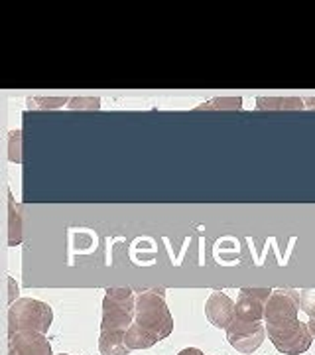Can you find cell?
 <instances>
[{"instance_id":"6da1fadb","label":"cell","mask_w":315,"mask_h":355,"mask_svg":"<svg viewBox=\"0 0 315 355\" xmlns=\"http://www.w3.org/2000/svg\"><path fill=\"white\" fill-rule=\"evenodd\" d=\"M134 324L144 331L154 336L158 342L172 336L174 331V316L165 304L164 294L156 292H140L136 296V316Z\"/></svg>"},{"instance_id":"7a4b0ae2","label":"cell","mask_w":315,"mask_h":355,"mask_svg":"<svg viewBox=\"0 0 315 355\" xmlns=\"http://www.w3.org/2000/svg\"><path fill=\"white\" fill-rule=\"evenodd\" d=\"M53 322V310L48 302L36 298H20L8 310V336L20 331L48 334Z\"/></svg>"},{"instance_id":"3957f363","label":"cell","mask_w":315,"mask_h":355,"mask_svg":"<svg viewBox=\"0 0 315 355\" xmlns=\"http://www.w3.org/2000/svg\"><path fill=\"white\" fill-rule=\"evenodd\" d=\"M136 316V296L126 288H109L102 298L101 331H123L134 324Z\"/></svg>"},{"instance_id":"277c9868","label":"cell","mask_w":315,"mask_h":355,"mask_svg":"<svg viewBox=\"0 0 315 355\" xmlns=\"http://www.w3.org/2000/svg\"><path fill=\"white\" fill-rule=\"evenodd\" d=\"M266 331H268L272 345L284 355L305 354L314 342L307 324H303L300 320L291 322L288 326H280V328H266Z\"/></svg>"},{"instance_id":"5b68a950","label":"cell","mask_w":315,"mask_h":355,"mask_svg":"<svg viewBox=\"0 0 315 355\" xmlns=\"http://www.w3.org/2000/svg\"><path fill=\"white\" fill-rule=\"evenodd\" d=\"M300 312V298L298 291H272L270 300L264 306L266 328H280L288 326L298 320Z\"/></svg>"},{"instance_id":"8992f818","label":"cell","mask_w":315,"mask_h":355,"mask_svg":"<svg viewBox=\"0 0 315 355\" xmlns=\"http://www.w3.org/2000/svg\"><path fill=\"white\" fill-rule=\"evenodd\" d=\"M225 331L231 347L244 355L254 354L266 338V326L262 322H244L239 318H233L231 326Z\"/></svg>"},{"instance_id":"52a82bcc","label":"cell","mask_w":315,"mask_h":355,"mask_svg":"<svg viewBox=\"0 0 315 355\" xmlns=\"http://www.w3.org/2000/svg\"><path fill=\"white\" fill-rule=\"evenodd\" d=\"M270 288H242L235 304V318L244 322H262L264 306L270 300Z\"/></svg>"},{"instance_id":"ba28073f","label":"cell","mask_w":315,"mask_h":355,"mask_svg":"<svg viewBox=\"0 0 315 355\" xmlns=\"http://www.w3.org/2000/svg\"><path fill=\"white\" fill-rule=\"evenodd\" d=\"M8 355H53L46 334L20 331L8 336Z\"/></svg>"},{"instance_id":"9c48e42d","label":"cell","mask_w":315,"mask_h":355,"mask_svg":"<svg viewBox=\"0 0 315 355\" xmlns=\"http://www.w3.org/2000/svg\"><path fill=\"white\" fill-rule=\"evenodd\" d=\"M205 316L209 324L217 330H227L235 318V302L228 298L227 294L215 291L209 294L205 302Z\"/></svg>"},{"instance_id":"30bf717a","label":"cell","mask_w":315,"mask_h":355,"mask_svg":"<svg viewBox=\"0 0 315 355\" xmlns=\"http://www.w3.org/2000/svg\"><path fill=\"white\" fill-rule=\"evenodd\" d=\"M123 331H101L99 336V354L101 355H128L130 349L125 342Z\"/></svg>"},{"instance_id":"8fae6325","label":"cell","mask_w":315,"mask_h":355,"mask_svg":"<svg viewBox=\"0 0 315 355\" xmlns=\"http://www.w3.org/2000/svg\"><path fill=\"white\" fill-rule=\"evenodd\" d=\"M303 99L298 97H258L256 99V109L260 111H296V109H303Z\"/></svg>"},{"instance_id":"7c38bea8","label":"cell","mask_w":315,"mask_h":355,"mask_svg":"<svg viewBox=\"0 0 315 355\" xmlns=\"http://www.w3.org/2000/svg\"><path fill=\"white\" fill-rule=\"evenodd\" d=\"M125 342L128 345V349L132 352V349H148L152 345H156L158 340L150 336L148 331H144L140 326L136 324H132L128 330H126V336H125Z\"/></svg>"},{"instance_id":"4fadbf2b","label":"cell","mask_w":315,"mask_h":355,"mask_svg":"<svg viewBox=\"0 0 315 355\" xmlns=\"http://www.w3.org/2000/svg\"><path fill=\"white\" fill-rule=\"evenodd\" d=\"M65 105H69L67 97H28L26 99V107L34 109V111H51V109H62Z\"/></svg>"},{"instance_id":"5bb4252c","label":"cell","mask_w":315,"mask_h":355,"mask_svg":"<svg viewBox=\"0 0 315 355\" xmlns=\"http://www.w3.org/2000/svg\"><path fill=\"white\" fill-rule=\"evenodd\" d=\"M22 241V221H20V207L14 202H10V216H8V243L10 245H18Z\"/></svg>"},{"instance_id":"9a60e30c","label":"cell","mask_w":315,"mask_h":355,"mask_svg":"<svg viewBox=\"0 0 315 355\" xmlns=\"http://www.w3.org/2000/svg\"><path fill=\"white\" fill-rule=\"evenodd\" d=\"M67 109H71V111H99L101 99L99 97H71Z\"/></svg>"},{"instance_id":"2e32d148","label":"cell","mask_w":315,"mask_h":355,"mask_svg":"<svg viewBox=\"0 0 315 355\" xmlns=\"http://www.w3.org/2000/svg\"><path fill=\"white\" fill-rule=\"evenodd\" d=\"M300 298V308L309 318H315V288H305L298 292Z\"/></svg>"},{"instance_id":"e0dca14e","label":"cell","mask_w":315,"mask_h":355,"mask_svg":"<svg viewBox=\"0 0 315 355\" xmlns=\"http://www.w3.org/2000/svg\"><path fill=\"white\" fill-rule=\"evenodd\" d=\"M209 103L213 109H221V111H239V109H242L240 97H215Z\"/></svg>"},{"instance_id":"ac0fdd59","label":"cell","mask_w":315,"mask_h":355,"mask_svg":"<svg viewBox=\"0 0 315 355\" xmlns=\"http://www.w3.org/2000/svg\"><path fill=\"white\" fill-rule=\"evenodd\" d=\"M20 140H22V130H12L10 139H8V158L20 164L22 162V154H20Z\"/></svg>"},{"instance_id":"d6986e66","label":"cell","mask_w":315,"mask_h":355,"mask_svg":"<svg viewBox=\"0 0 315 355\" xmlns=\"http://www.w3.org/2000/svg\"><path fill=\"white\" fill-rule=\"evenodd\" d=\"M10 284V304H14V298L18 296V284H14V279H8Z\"/></svg>"},{"instance_id":"ffe728a7","label":"cell","mask_w":315,"mask_h":355,"mask_svg":"<svg viewBox=\"0 0 315 355\" xmlns=\"http://www.w3.org/2000/svg\"><path fill=\"white\" fill-rule=\"evenodd\" d=\"M177 355H205L201 349H197V347H186V349H181Z\"/></svg>"},{"instance_id":"44dd1931","label":"cell","mask_w":315,"mask_h":355,"mask_svg":"<svg viewBox=\"0 0 315 355\" xmlns=\"http://www.w3.org/2000/svg\"><path fill=\"white\" fill-rule=\"evenodd\" d=\"M303 105H305V109H312V111H315V97H307V99H303Z\"/></svg>"},{"instance_id":"7402d4cb","label":"cell","mask_w":315,"mask_h":355,"mask_svg":"<svg viewBox=\"0 0 315 355\" xmlns=\"http://www.w3.org/2000/svg\"><path fill=\"white\" fill-rule=\"evenodd\" d=\"M307 328H309V334H312V338L315 340V318H309V322H307Z\"/></svg>"},{"instance_id":"603a6c76","label":"cell","mask_w":315,"mask_h":355,"mask_svg":"<svg viewBox=\"0 0 315 355\" xmlns=\"http://www.w3.org/2000/svg\"><path fill=\"white\" fill-rule=\"evenodd\" d=\"M57 355H69V354H57Z\"/></svg>"}]
</instances>
